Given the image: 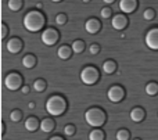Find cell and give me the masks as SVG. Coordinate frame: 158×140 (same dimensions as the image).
<instances>
[{
  "instance_id": "cell-1",
  "label": "cell",
  "mask_w": 158,
  "mask_h": 140,
  "mask_svg": "<svg viewBox=\"0 0 158 140\" xmlns=\"http://www.w3.org/2000/svg\"><path fill=\"white\" fill-rule=\"evenodd\" d=\"M44 22L46 19H44L43 14L39 11H29L24 17V27L29 32H39L44 27Z\"/></svg>"
},
{
  "instance_id": "cell-2",
  "label": "cell",
  "mask_w": 158,
  "mask_h": 140,
  "mask_svg": "<svg viewBox=\"0 0 158 140\" xmlns=\"http://www.w3.org/2000/svg\"><path fill=\"white\" fill-rule=\"evenodd\" d=\"M67 108V103L64 100V97L61 96H52L46 103V110L50 115L58 117L61 114H64Z\"/></svg>"
},
{
  "instance_id": "cell-3",
  "label": "cell",
  "mask_w": 158,
  "mask_h": 140,
  "mask_svg": "<svg viewBox=\"0 0 158 140\" xmlns=\"http://www.w3.org/2000/svg\"><path fill=\"white\" fill-rule=\"evenodd\" d=\"M85 119L86 122L93 128H98L101 125H104L106 122V114L101 108H97V107H93V108H89L85 114Z\"/></svg>"
},
{
  "instance_id": "cell-4",
  "label": "cell",
  "mask_w": 158,
  "mask_h": 140,
  "mask_svg": "<svg viewBox=\"0 0 158 140\" xmlns=\"http://www.w3.org/2000/svg\"><path fill=\"white\" fill-rule=\"evenodd\" d=\"M98 78H100V75L94 67H85L81 71V80L85 85H94L98 80Z\"/></svg>"
},
{
  "instance_id": "cell-5",
  "label": "cell",
  "mask_w": 158,
  "mask_h": 140,
  "mask_svg": "<svg viewBox=\"0 0 158 140\" xmlns=\"http://www.w3.org/2000/svg\"><path fill=\"white\" fill-rule=\"evenodd\" d=\"M22 85V76L17 72H10V74L6 75L4 78V86L7 90L10 92H15L21 88Z\"/></svg>"
},
{
  "instance_id": "cell-6",
  "label": "cell",
  "mask_w": 158,
  "mask_h": 140,
  "mask_svg": "<svg viewBox=\"0 0 158 140\" xmlns=\"http://www.w3.org/2000/svg\"><path fill=\"white\" fill-rule=\"evenodd\" d=\"M40 38L42 42L46 46H53V44H56L58 42V32L56 29H53V28H47V29L43 31Z\"/></svg>"
},
{
  "instance_id": "cell-7",
  "label": "cell",
  "mask_w": 158,
  "mask_h": 140,
  "mask_svg": "<svg viewBox=\"0 0 158 140\" xmlns=\"http://www.w3.org/2000/svg\"><path fill=\"white\" fill-rule=\"evenodd\" d=\"M123 96H125V90H123V88H121L118 85L111 86L108 89V92H107V97L112 103H119L123 99Z\"/></svg>"
},
{
  "instance_id": "cell-8",
  "label": "cell",
  "mask_w": 158,
  "mask_h": 140,
  "mask_svg": "<svg viewBox=\"0 0 158 140\" xmlns=\"http://www.w3.org/2000/svg\"><path fill=\"white\" fill-rule=\"evenodd\" d=\"M146 44L151 50H158V28H153L146 33Z\"/></svg>"
},
{
  "instance_id": "cell-9",
  "label": "cell",
  "mask_w": 158,
  "mask_h": 140,
  "mask_svg": "<svg viewBox=\"0 0 158 140\" xmlns=\"http://www.w3.org/2000/svg\"><path fill=\"white\" fill-rule=\"evenodd\" d=\"M111 25L114 29L117 31H122L128 27V18L123 14H115L111 19Z\"/></svg>"
},
{
  "instance_id": "cell-10",
  "label": "cell",
  "mask_w": 158,
  "mask_h": 140,
  "mask_svg": "<svg viewBox=\"0 0 158 140\" xmlns=\"http://www.w3.org/2000/svg\"><path fill=\"white\" fill-rule=\"evenodd\" d=\"M137 8V0H119V10L123 14H131Z\"/></svg>"
},
{
  "instance_id": "cell-11",
  "label": "cell",
  "mask_w": 158,
  "mask_h": 140,
  "mask_svg": "<svg viewBox=\"0 0 158 140\" xmlns=\"http://www.w3.org/2000/svg\"><path fill=\"white\" fill-rule=\"evenodd\" d=\"M6 49L11 53V54H17L22 50V42L17 38H11L10 40H7L6 43Z\"/></svg>"
},
{
  "instance_id": "cell-12",
  "label": "cell",
  "mask_w": 158,
  "mask_h": 140,
  "mask_svg": "<svg viewBox=\"0 0 158 140\" xmlns=\"http://www.w3.org/2000/svg\"><path fill=\"white\" fill-rule=\"evenodd\" d=\"M101 28V24L98 19L96 18H90L86 21V24H85V29H86L87 33H92V35H94V33H97L98 31H100Z\"/></svg>"
},
{
  "instance_id": "cell-13",
  "label": "cell",
  "mask_w": 158,
  "mask_h": 140,
  "mask_svg": "<svg viewBox=\"0 0 158 140\" xmlns=\"http://www.w3.org/2000/svg\"><path fill=\"white\" fill-rule=\"evenodd\" d=\"M146 117V113L142 107H135L133 110L131 111V119L133 122H142Z\"/></svg>"
},
{
  "instance_id": "cell-14",
  "label": "cell",
  "mask_w": 158,
  "mask_h": 140,
  "mask_svg": "<svg viewBox=\"0 0 158 140\" xmlns=\"http://www.w3.org/2000/svg\"><path fill=\"white\" fill-rule=\"evenodd\" d=\"M54 126H56L54 121L50 119V118H44L43 121L40 122V125H39V128L42 129V132H44V133H50L53 129H54Z\"/></svg>"
},
{
  "instance_id": "cell-15",
  "label": "cell",
  "mask_w": 158,
  "mask_h": 140,
  "mask_svg": "<svg viewBox=\"0 0 158 140\" xmlns=\"http://www.w3.org/2000/svg\"><path fill=\"white\" fill-rule=\"evenodd\" d=\"M71 54H72V47H69V46H60L58 47V50H57V56L61 58V60H68L69 57H71Z\"/></svg>"
},
{
  "instance_id": "cell-16",
  "label": "cell",
  "mask_w": 158,
  "mask_h": 140,
  "mask_svg": "<svg viewBox=\"0 0 158 140\" xmlns=\"http://www.w3.org/2000/svg\"><path fill=\"white\" fill-rule=\"evenodd\" d=\"M39 121L35 118V117H31V118H28L27 121H25V129L28 130V132H35L36 129L39 128Z\"/></svg>"
},
{
  "instance_id": "cell-17",
  "label": "cell",
  "mask_w": 158,
  "mask_h": 140,
  "mask_svg": "<svg viewBox=\"0 0 158 140\" xmlns=\"http://www.w3.org/2000/svg\"><path fill=\"white\" fill-rule=\"evenodd\" d=\"M103 71H104V74H107V75L114 74V72L117 71V64H115V61H111V60L104 61L103 63Z\"/></svg>"
},
{
  "instance_id": "cell-18",
  "label": "cell",
  "mask_w": 158,
  "mask_h": 140,
  "mask_svg": "<svg viewBox=\"0 0 158 140\" xmlns=\"http://www.w3.org/2000/svg\"><path fill=\"white\" fill-rule=\"evenodd\" d=\"M22 65H24L25 68H33V67L36 65V58H35V56L27 54L24 58H22Z\"/></svg>"
},
{
  "instance_id": "cell-19",
  "label": "cell",
  "mask_w": 158,
  "mask_h": 140,
  "mask_svg": "<svg viewBox=\"0 0 158 140\" xmlns=\"http://www.w3.org/2000/svg\"><path fill=\"white\" fill-rule=\"evenodd\" d=\"M146 93L148 94V96H156L158 93V85L156 82H150L146 85Z\"/></svg>"
},
{
  "instance_id": "cell-20",
  "label": "cell",
  "mask_w": 158,
  "mask_h": 140,
  "mask_svg": "<svg viewBox=\"0 0 158 140\" xmlns=\"http://www.w3.org/2000/svg\"><path fill=\"white\" fill-rule=\"evenodd\" d=\"M7 7L11 11H18L22 7V0H8L7 2Z\"/></svg>"
},
{
  "instance_id": "cell-21",
  "label": "cell",
  "mask_w": 158,
  "mask_h": 140,
  "mask_svg": "<svg viewBox=\"0 0 158 140\" xmlns=\"http://www.w3.org/2000/svg\"><path fill=\"white\" fill-rule=\"evenodd\" d=\"M71 47H72V51L79 54V53H82L85 50V43H83V40H75L71 44Z\"/></svg>"
},
{
  "instance_id": "cell-22",
  "label": "cell",
  "mask_w": 158,
  "mask_h": 140,
  "mask_svg": "<svg viewBox=\"0 0 158 140\" xmlns=\"http://www.w3.org/2000/svg\"><path fill=\"white\" fill-rule=\"evenodd\" d=\"M89 139L90 140H103L104 139V132L100 129H94L89 133Z\"/></svg>"
},
{
  "instance_id": "cell-23",
  "label": "cell",
  "mask_w": 158,
  "mask_h": 140,
  "mask_svg": "<svg viewBox=\"0 0 158 140\" xmlns=\"http://www.w3.org/2000/svg\"><path fill=\"white\" fill-rule=\"evenodd\" d=\"M32 88H33V90H36V92H43L44 89H46V82H44L43 79H36L35 82H33Z\"/></svg>"
},
{
  "instance_id": "cell-24",
  "label": "cell",
  "mask_w": 158,
  "mask_h": 140,
  "mask_svg": "<svg viewBox=\"0 0 158 140\" xmlns=\"http://www.w3.org/2000/svg\"><path fill=\"white\" fill-rule=\"evenodd\" d=\"M22 119V113L19 110H14L10 113V121L13 122H19Z\"/></svg>"
},
{
  "instance_id": "cell-25",
  "label": "cell",
  "mask_w": 158,
  "mask_h": 140,
  "mask_svg": "<svg viewBox=\"0 0 158 140\" xmlns=\"http://www.w3.org/2000/svg\"><path fill=\"white\" fill-rule=\"evenodd\" d=\"M143 18L147 19V21L154 19L156 18V11H154L153 8H147V10H144V13H143Z\"/></svg>"
},
{
  "instance_id": "cell-26",
  "label": "cell",
  "mask_w": 158,
  "mask_h": 140,
  "mask_svg": "<svg viewBox=\"0 0 158 140\" xmlns=\"http://www.w3.org/2000/svg\"><path fill=\"white\" fill-rule=\"evenodd\" d=\"M129 132L126 129H121V130H118L117 132V139L118 140H128L129 139Z\"/></svg>"
},
{
  "instance_id": "cell-27",
  "label": "cell",
  "mask_w": 158,
  "mask_h": 140,
  "mask_svg": "<svg viewBox=\"0 0 158 140\" xmlns=\"http://www.w3.org/2000/svg\"><path fill=\"white\" fill-rule=\"evenodd\" d=\"M111 14H112V11H111V8L110 7H104V8H101V11H100V15H101V18H110L111 17Z\"/></svg>"
},
{
  "instance_id": "cell-28",
  "label": "cell",
  "mask_w": 158,
  "mask_h": 140,
  "mask_svg": "<svg viewBox=\"0 0 158 140\" xmlns=\"http://www.w3.org/2000/svg\"><path fill=\"white\" fill-rule=\"evenodd\" d=\"M74 133H75L74 125H67V126L64 128V135L65 136H74Z\"/></svg>"
},
{
  "instance_id": "cell-29",
  "label": "cell",
  "mask_w": 158,
  "mask_h": 140,
  "mask_svg": "<svg viewBox=\"0 0 158 140\" xmlns=\"http://www.w3.org/2000/svg\"><path fill=\"white\" fill-rule=\"evenodd\" d=\"M56 22H57L58 25H64L67 22V17L65 14H58L57 17H56Z\"/></svg>"
},
{
  "instance_id": "cell-30",
  "label": "cell",
  "mask_w": 158,
  "mask_h": 140,
  "mask_svg": "<svg viewBox=\"0 0 158 140\" xmlns=\"http://www.w3.org/2000/svg\"><path fill=\"white\" fill-rule=\"evenodd\" d=\"M100 51V46L98 44H90V47H89V53L90 54H97V53Z\"/></svg>"
},
{
  "instance_id": "cell-31",
  "label": "cell",
  "mask_w": 158,
  "mask_h": 140,
  "mask_svg": "<svg viewBox=\"0 0 158 140\" xmlns=\"http://www.w3.org/2000/svg\"><path fill=\"white\" fill-rule=\"evenodd\" d=\"M6 35H7V27H6V25H3V28H2V33H0V36H2V38H6Z\"/></svg>"
},
{
  "instance_id": "cell-32",
  "label": "cell",
  "mask_w": 158,
  "mask_h": 140,
  "mask_svg": "<svg viewBox=\"0 0 158 140\" xmlns=\"http://www.w3.org/2000/svg\"><path fill=\"white\" fill-rule=\"evenodd\" d=\"M21 92H22L24 94H28V93H29V86H22Z\"/></svg>"
},
{
  "instance_id": "cell-33",
  "label": "cell",
  "mask_w": 158,
  "mask_h": 140,
  "mask_svg": "<svg viewBox=\"0 0 158 140\" xmlns=\"http://www.w3.org/2000/svg\"><path fill=\"white\" fill-rule=\"evenodd\" d=\"M104 3H107V4H111V3H114L115 0H103Z\"/></svg>"
},
{
  "instance_id": "cell-34",
  "label": "cell",
  "mask_w": 158,
  "mask_h": 140,
  "mask_svg": "<svg viewBox=\"0 0 158 140\" xmlns=\"http://www.w3.org/2000/svg\"><path fill=\"white\" fill-rule=\"evenodd\" d=\"M28 107H29V108H31V110H32V108H33V107H35V103H29V105H28Z\"/></svg>"
},
{
  "instance_id": "cell-35",
  "label": "cell",
  "mask_w": 158,
  "mask_h": 140,
  "mask_svg": "<svg viewBox=\"0 0 158 140\" xmlns=\"http://www.w3.org/2000/svg\"><path fill=\"white\" fill-rule=\"evenodd\" d=\"M82 2H83V3H89L90 0H82Z\"/></svg>"
},
{
  "instance_id": "cell-36",
  "label": "cell",
  "mask_w": 158,
  "mask_h": 140,
  "mask_svg": "<svg viewBox=\"0 0 158 140\" xmlns=\"http://www.w3.org/2000/svg\"><path fill=\"white\" fill-rule=\"evenodd\" d=\"M52 2H54V3H58V2H61V0H52Z\"/></svg>"
},
{
  "instance_id": "cell-37",
  "label": "cell",
  "mask_w": 158,
  "mask_h": 140,
  "mask_svg": "<svg viewBox=\"0 0 158 140\" xmlns=\"http://www.w3.org/2000/svg\"><path fill=\"white\" fill-rule=\"evenodd\" d=\"M0 39H2V36H0Z\"/></svg>"
}]
</instances>
